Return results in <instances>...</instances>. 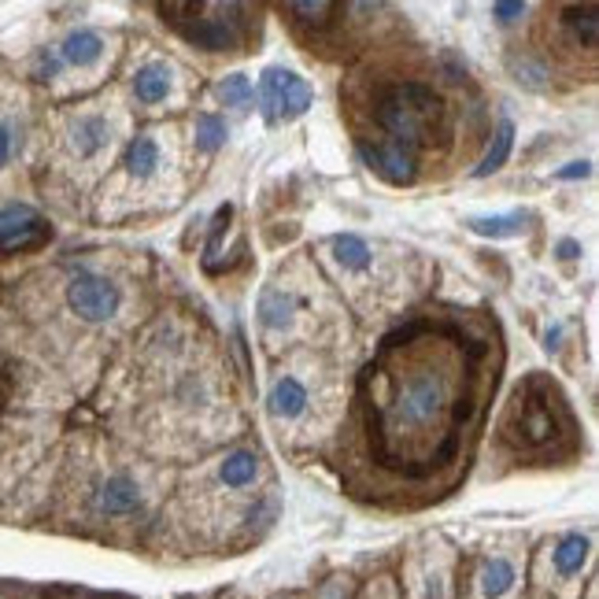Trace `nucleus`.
<instances>
[{
    "label": "nucleus",
    "mask_w": 599,
    "mask_h": 599,
    "mask_svg": "<svg viewBox=\"0 0 599 599\" xmlns=\"http://www.w3.org/2000/svg\"><path fill=\"white\" fill-rule=\"evenodd\" d=\"M470 344L437 341L433 330L411 326L392 333L378 363L367 370V411L374 448L386 463H423L429 470L452 463L459 429L470 423L474 396L466 370L485 355Z\"/></svg>",
    "instance_id": "f257e3e1"
},
{
    "label": "nucleus",
    "mask_w": 599,
    "mask_h": 599,
    "mask_svg": "<svg viewBox=\"0 0 599 599\" xmlns=\"http://www.w3.org/2000/svg\"><path fill=\"white\" fill-rule=\"evenodd\" d=\"M566 429H574L570 407L563 392L555 389V381H548L545 374H533L514 389L508 411H503L500 433L514 452H548L551 444H559L566 437Z\"/></svg>",
    "instance_id": "f03ea898"
},
{
    "label": "nucleus",
    "mask_w": 599,
    "mask_h": 599,
    "mask_svg": "<svg viewBox=\"0 0 599 599\" xmlns=\"http://www.w3.org/2000/svg\"><path fill=\"white\" fill-rule=\"evenodd\" d=\"M441 115H444V100L437 97L433 86H426V82H400V86L381 89L378 100H374L378 126L386 130L392 145L407 148V152H418V148L437 134Z\"/></svg>",
    "instance_id": "7ed1b4c3"
},
{
    "label": "nucleus",
    "mask_w": 599,
    "mask_h": 599,
    "mask_svg": "<svg viewBox=\"0 0 599 599\" xmlns=\"http://www.w3.org/2000/svg\"><path fill=\"white\" fill-rule=\"evenodd\" d=\"M159 15L204 52H237L248 37L245 4H159Z\"/></svg>",
    "instance_id": "20e7f679"
},
{
    "label": "nucleus",
    "mask_w": 599,
    "mask_h": 599,
    "mask_svg": "<svg viewBox=\"0 0 599 599\" xmlns=\"http://www.w3.org/2000/svg\"><path fill=\"white\" fill-rule=\"evenodd\" d=\"M256 105L267 126L293 123V119L307 115V108L315 105V89L307 86V78H300L289 68H267L259 74L256 86Z\"/></svg>",
    "instance_id": "39448f33"
},
{
    "label": "nucleus",
    "mask_w": 599,
    "mask_h": 599,
    "mask_svg": "<svg viewBox=\"0 0 599 599\" xmlns=\"http://www.w3.org/2000/svg\"><path fill=\"white\" fill-rule=\"evenodd\" d=\"M68 307L82 322H111L123 307V289L97 270H74L68 282Z\"/></svg>",
    "instance_id": "423d86ee"
},
{
    "label": "nucleus",
    "mask_w": 599,
    "mask_h": 599,
    "mask_svg": "<svg viewBox=\"0 0 599 599\" xmlns=\"http://www.w3.org/2000/svg\"><path fill=\"white\" fill-rule=\"evenodd\" d=\"M52 241V222L37 215L30 204H8L0 208V256H23Z\"/></svg>",
    "instance_id": "0eeeda50"
},
{
    "label": "nucleus",
    "mask_w": 599,
    "mask_h": 599,
    "mask_svg": "<svg viewBox=\"0 0 599 599\" xmlns=\"http://www.w3.org/2000/svg\"><path fill=\"white\" fill-rule=\"evenodd\" d=\"M359 156L363 163L370 167L378 178H386L389 185H411L418 174L415 152L392 145V142H359Z\"/></svg>",
    "instance_id": "6e6552de"
},
{
    "label": "nucleus",
    "mask_w": 599,
    "mask_h": 599,
    "mask_svg": "<svg viewBox=\"0 0 599 599\" xmlns=\"http://www.w3.org/2000/svg\"><path fill=\"white\" fill-rule=\"evenodd\" d=\"M142 503H145V492L142 485H137V477L130 474H111L97 489V508L100 514H108V518H130V514L142 511Z\"/></svg>",
    "instance_id": "1a4fd4ad"
},
{
    "label": "nucleus",
    "mask_w": 599,
    "mask_h": 599,
    "mask_svg": "<svg viewBox=\"0 0 599 599\" xmlns=\"http://www.w3.org/2000/svg\"><path fill=\"white\" fill-rule=\"evenodd\" d=\"M588 559H592V537L588 533H563L551 548V570H555L559 582H574L585 574Z\"/></svg>",
    "instance_id": "9d476101"
},
{
    "label": "nucleus",
    "mask_w": 599,
    "mask_h": 599,
    "mask_svg": "<svg viewBox=\"0 0 599 599\" xmlns=\"http://www.w3.org/2000/svg\"><path fill=\"white\" fill-rule=\"evenodd\" d=\"M474 588L481 599H503L518 588V566L514 559L508 555H485L477 563V574H474Z\"/></svg>",
    "instance_id": "9b49d317"
},
{
    "label": "nucleus",
    "mask_w": 599,
    "mask_h": 599,
    "mask_svg": "<svg viewBox=\"0 0 599 599\" xmlns=\"http://www.w3.org/2000/svg\"><path fill=\"white\" fill-rule=\"evenodd\" d=\"M307 404H311V392H307L304 381L293 378V374H282L267 392V411L278 423H293V418L304 415Z\"/></svg>",
    "instance_id": "f8f14e48"
},
{
    "label": "nucleus",
    "mask_w": 599,
    "mask_h": 599,
    "mask_svg": "<svg viewBox=\"0 0 599 599\" xmlns=\"http://www.w3.org/2000/svg\"><path fill=\"white\" fill-rule=\"evenodd\" d=\"M130 86H134L137 105L156 108V105H163V100L171 97L174 68H171V63H163V60H152V63H145V68L134 71V82H130Z\"/></svg>",
    "instance_id": "ddd939ff"
},
{
    "label": "nucleus",
    "mask_w": 599,
    "mask_h": 599,
    "mask_svg": "<svg viewBox=\"0 0 599 599\" xmlns=\"http://www.w3.org/2000/svg\"><path fill=\"white\" fill-rule=\"evenodd\" d=\"M108 145H111V123L105 115L89 111V115H78L71 123V152L78 159H97Z\"/></svg>",
    "instance_id": "4468645a"
},
{
    "label": "nucleus",
    "mask_w": 599,
    "mask_h": 599,
    "mask_svg": "<svg viewBox=\"0 0 599 599\" xmlns=\"http://www.w3.org/2000/svg\"><path fill=\"white\" fill-rule=\"evenodd\" d=\"M105 49H108L105 34L93 30V26H78V30H71L63 37L56 52H60L63 68H93V63H100Z\"/></svg>",
    "instance_id": "2eb2a0df"
},
{
    "label": "nucleus",
    "mask_w": 599,
    "mask_h": 599,
    "mask_svg": "<svg viewBox=\"0 0 599 599\" xmlns=\"http://www.w3.org/2000/svg\"><path fill=\"white\" fill-rule=\"evenodd\" d=\"M300 304H304V300H300L296 293H289V289L264 285L259 289V300H256V315L267 330H285V326H293V315L300 311Z\"/></svg>",
    "instance_id": "dca6fc26"
},
{
    "label": "nucleus",
    "mask_w": 599,
    "mask_h": 599,
    "mask_svg": "<svg viewBox=\"0 0 599 599\" xmlns=\"http://www.w3.org/2000/svg\"><path fill=\"white\" fill-rule=\"evenodd\" d=\"M123 167L134 182H148V178H156L159 167H163V148H159L156 137H148V134L130 137V145L123 152Z\"/></svg>",
    "instance_id": "f3484780"
},
{
    "label": "nucleus",
    "mask_w": 599,
    "mask_h": 599,
    "mask_svg": "<svg viewBox=\"0 0 599 599\" xmlns=\"http://www.w3.org/2000/svg\"><path fill=\"white\" fill-rule=\"evenodd\" d=\"M259 477V455L248 452V448H233V452L222 455L219 463V481L227 485V489H248V485H256Z\"/></svg>",
    "instance_id": "a211bd4d"
},
{
    "label": "nucleus",
    "mask_w": 599,
    "mask_h": 599,
    "mask_svg": "<svg viewBox=\"0 0 599 599\" xmlns=\"http://www.w3.org/2000/svg\"><path fill=\"white\" fill-rule=\"evenodd\" d=\"M330 252H333V264L344 267V270H367L374 264L370 241L359 237V233H333Z\"/></svg>",
    "instance_id": "6ab92c4d"
},
{
    "label": "nucleus",
    "mask_w": 599,
    "mask_h": 599,
    "mask_svg": "<svg viewBox=\"0 0 599 599\" xmlns=\"http://www.w3.org/2000/svg\"><path fill=\"white\" fill-rule=\"evenodd\" d=\"M563 26L574 34L582 49H596L599 41V8L596 4H570L563 8Z\"/></svg>",
    "instance_id": "aec40b11"
},
{
    "label": "nucleus",
    "mask_w": 599,
    "mask_h": 599,
    "mask_svg": "<svg viewBox=\"0 0 599 599\" xmlns=\"http://www.w3.org/2000/svg\"><path fill=\"white\" fill-rule=\"evenodd\" d=\"M526 222H529L526 211H508V215H481V219H470L466 227H470V233H477V237L500 241V237H522Z\"/></svg>",
    "instance_id": "412c9836"
},
{
    "label": "nucleus",
    "mask_w": 599,
    "mask_h": 599,
    "mask_svg": "<svg viewBox=\"0 0 599 599\" xmlns=\"http://www.w3.org/2000/svg\"><path fill=\"white\" fill-rule=\"evenodd\" d=\"M511 152H514V123H511V119H503V123L496 126L489 148H485L481 163L474 167V178H489V174H496V171H500V167L511 159Z\"/></svg>",
    "instance_id": "4be33fe9"
},
{
    "label": "nucleus",
    "mask_w": 599,
    "mask_h": 599,
    "mask_svg": "<svg viewBox=\"0 0 599 599\" xmlns=\"http://www.w3.org/2000/svg\"><path fill=\"white\" fill-rule=\"evenodd\" d=\"M508 68H511L514 82H518L522 89L545 93L551 86V71L545 68V60H537V56H529V52H511Z\"/></svg>",
    "instance_id": "5701e85b"
},
{
    "label": "nucleus",
    "mask_w": 599,
    "mask_h": 599,
    "mask_svg": "<svg viewBox=\"0 0 599 599\" xmlns=\"http://www.w3.org/2000/svg\"><path fill=\"white\" fill-rule=\"evenodd\" d=\"M193 142L200 152H219L222 145L230 142V126L227 119L219 115V111H200V115L193 119Z\"/></svg>",
    "instance_id": "b1692460"
},
{
    "label": "nucleus",
    "mask_w": 599,
    "mask_h": 599,
    "mask_svg": "<svg viewBox=\"0 0 599 599\" xmlns=\"http://www.w3.org/2000/svg\"><path fill=\"white\" fill-rule=\"evenodd\" d=\"M215 97H219L222 108L245 111L252 100H256V86H252V78L245 71H233V74H222V78L215 82Z\"/></svg>",
    "instance_id": "393cba45"
},
{
    "label": "nucleus",
    "mask_w": 599,
    "mask_h": 599,
    "mask_svg": "<svg viewBox=\"0 0 599 599\" xmlns=\"http://www.w3.org/2000/svg\"><path fill=\"white\" fill-rule=\"evenodd\" d=\"M285 12L296 15L300 26H318V30H326V26L333 23V15H341L344 8H341V4H326V0H318V4H289Z\"/></svg>",
    "instance_id": "a878e982"
},
{
    "label": "nucleus",
    "mask_w": 599,
    "mask_h": 599,
    "mask_svg": "<svg viewBox=\"0 0 599 599\" xmlns=\"http://www.w3.org/2000/svg\"><path fill=\"white\" fill-rule=\"evenodd\" d=\"M230 219H233V208H230V204H222V208L211 215L208 245H204V267H208V270H211L215 256H219V248H222V237H227V227H230Z\"/></svg>",
    "instance_id": "bb28decb"
},
{
    "label": "nucleus",
    "mask_w": 599,
    "mask_h": 599,
    "mask_svg": "<svg viewBox=\"0 0 599 599\" xmlns=\"http://www.w3.org/2000/svg\"><path fill=\"white\" fill-rule=\"evenodd\" d=\"M526 15H529L526 0H496V4H492V19L500 26H514V23H522Z\"/></svg>",
    "instance_id": "cd10ccee"
},
{
    "label": "nucleus",
    "mask_w": 599,
    "mask_h": 599,
    "mask_svg": "<svg viewBox=\"0 0 599 599\" xmlns=\"http://www.w3.org/2000/svg\"><path fill=\"white\" fill-rule=\"evenodd\" d=\"M60 71H63L60 52H56V49H41V52H37V63H34V74H37V78L49 82V78H56Z\"/></svg>",
    "instance_id": "c85d7f7f"
},
{
    "label": "nucleus",
    "mask_w": 599,
    "mask_h": 599,
    "mask_svg": "<svg viewBox=\"0 0 599 599\" xmlns=\"http://www.w3.org/2000/svg\"><path fill=\"white\" fill-rule=\"evenodd\" d=\"M588 174H592V163H588V159H570V163H563L559 171H551L555 182H582Z\"/></svg>",
    "instance_id": "c756f323"
},
{
    "label": "nucleus",
    "mask_w": 599,
    "mask_h": 599,
    "mask_svg": "<svg viewBox=\"0 0 599 599\" xmlns=\"http://www.w3.org/2000/svg\"><path fill=\"white\" fill-rule=\"evenodd\" d=\"M555 256L563 259V264H574V259H582V241H574V237H563L555 245Z\"/></svg>",
    "instance_id": "7c9ffc66"
},
{
    "label": "nucleus",
    "mask_w": 599,
    "mask_h": 599,
    "mask_svg": "<svg viewBox=\"0 0 599 599\" xmlns=\"http://www.w3.org/2000/svg\"><path fill=\"white\" fill-rule=\"evenodd\" d=\"M15 152V134L8 123H0V167H8V159Z\"/></svg>",
    "instance_id": "2f4dec72"
},
{
    "label": "nucleus",
    "mask_w": 599,
    "mask_h": 599,
    "mask_svg": "<svg viewBox=\"0 0 599 599\" xmlns=\"http://www.w3.org/2000/svg\"><path fill=\"white\" fill-rule=\"evenodd\" d=\"M559 341H563V326L551 322L548 330H545V349H548V352H551V349H559Z\"/></svg>",
    "instance_id": "473e14b6"
},
{
    "label": "nucleus",
    "mask_w": 599,
    "mask_h": 599,
    "mask_svg": "<svg viewBox=\"0 0 599 599\" xmlns=\"http://www.w3.org/2000/svg\"><path fill=\"white\" fill-rule=\"evenodd\" d=\"M8 396H12V381H8V374L0 370V415H4V407H8Z\"/></svg>",
    "instance_id": "72a5a7b5"
}]
</instances>
